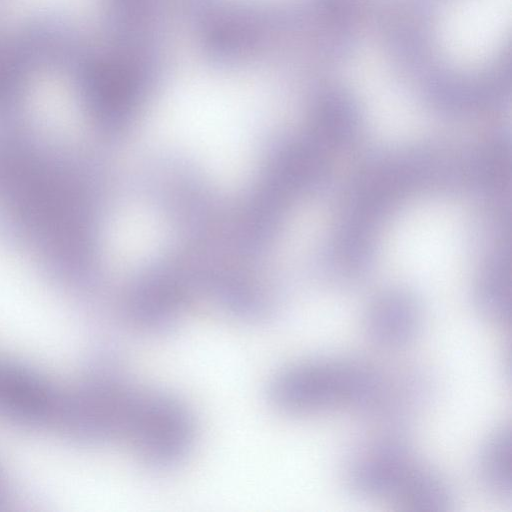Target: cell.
<instances>
[{"instance_id":"5b68a950","label":"cell","mask_w":512,"mask_h":512,"mask_svg":"<svg viewBox=\"0 0 512 512\" xmlns=\"http://www.w3.org/2000/svg\"><path fill=\"white\" fill-rule=\"evenodd\" d=\"M453 504L454 494L448 480L420 460L391 503L402 511H445Z\"/></svg>"},{"instance_id":"277c9868","label":"cell","mask_w":512,"mask_h":512,"mask_svg":"<svg viewBox=\"0 0 512 512\" xmlns=\"http://www.w3.org/2000/svg\"><path fill=\"white\" fill-rule=\"evenodd\" d=\"M363 327L378 347L399 349L412 343L422 328V311L408 292L390 290L378 295L367 307Z\"/></svg>"},{"instance_id":"3957f363","label":"cell","mask_w":512,"mask_h":512,"mask_svg":"<svg viewBox=\"0 0 512 512\" xmlns=\"http://www.w3.org/2000/svg\"><path fill=\"white\" fill-rule=\"evenodd\" d=\"M417 461L403 434L386 432L353 454L345 469V484L359 498L391 504Z\"/></svg>"},{"instance_id":"6da1fadb","label":"cell","mask_w":512,"mask_h":512,"mask_svg":"<svg viewBox=\"0 0 512 512\" xmlns=\"http://www.w3.org/2000/svg\"><path fill=\"white\" fill-rule=\"evenodd\" d=\"M393 397V387L377 368L347 358H317L287 365L271 379L268 398L290 416H310L337 410L381 411Z\"/></svg>"},{"instance_id":"8992f818","label":"cell","mask_w":512,"mask_h":512,"mask_svg":"<svg viewBox=\"0 0 512 512\" xmlns=\"http://www.w3.org/2000/svg\"><path fill=\"white\" fill-rule=\"evenodd\" d=\"M477 472L489 494L510 498L512 492V435L509 425L494 429L483 442Z\"/></svg>"},{"instance_id":"7a4b0ae2","label":"cell","mask_w":512,"mask_h":512,"mask_svg":"<svg viewBox=\"0 0 512 512\" xmlns=\"http://www.w3.org/2000/svg\"><path fill=\"white\" fill-rule=\"evenodd\" d=\"M195 439V422L187 406L176 397L147 391L140 425L131 445L144 464L166 469L179 464Z\"/></svg>"}]
</instances>
